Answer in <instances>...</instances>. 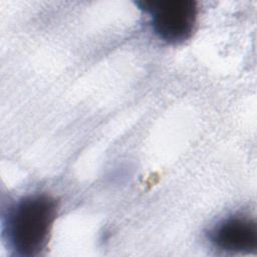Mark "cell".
<instances>
[{"label": "cell", "instance_id": "obj_1", "mask_svg": "<svg viewBox=\"0 0 257 257\" xmlns=\"http://www.w3.org/2000/svg\"><path fill=\"white\" fill-rule=\"evenodd\" d=\"M57 210V201L48 194L19 199L3 221V233L10 248L20 256L38 255L47 245Z\"/></svg>", "mask_w": 257, "mask_h": 257}, {"label": "cell", "instance_id": "obj_2", "mask_svg": "<svg viewBox=\"0 0 257 257\" xmlns=\"http://www.w3.org/2000/svg\"><path fill=\"white\" fill-rule=\"evenodd\" d=\"M138 5L150 15L155 34L168 43L184 42L195 31L198 5L193 0L141 1Z\"/></svg>", "mask_w": 257, "mask_h": 257}, {"label": "cell", "instance_id": "obj_3", "mask_svg": "<svg viewBox=\"0 0 257 257\" xmlns=\"http://www.w3.org/2000/svg\"><path fill=\"white\" fill-rule=\"evenodd\" d=\"M211 242L218 248L230 252H255L257 249V226L245 217H230L210 232Z\"/></svg>", "mask_w": 257, "mask_h": 257}]
</instances>
